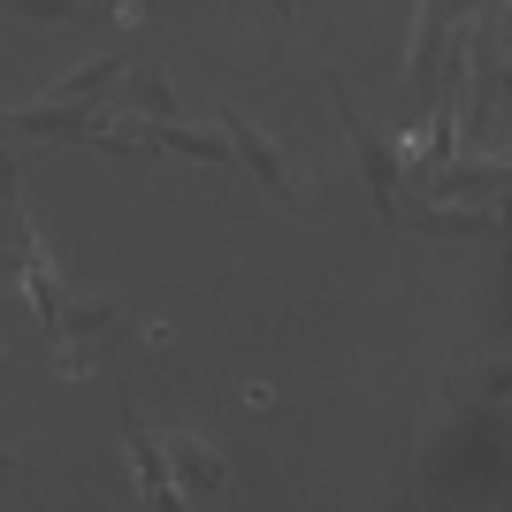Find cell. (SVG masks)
I'll list each match as a JSON object with an SVG mask.
<instances>
[{"mask_svg": "<svg viewBox=\"0 0 512 512\" xmlns=\"http://www.w3.org/2000/svg\"><path fill=\"white\" fill-rule=\"evenodd\" d=\"M176 0H107V16L115 23H146V16H169Z\"/></svg>", "mask_w": 512, "mask_h": 512, "instance_id": "obj_16", "label": "cell"}, {"mask_svg": "<svg viewBox=\"0 0 512 512\" xmlns=\"http://www.w3.org/2000/svg\"><path fill=\"white\" fill-rule=\"evenodd\" d=\"M0 146H8V107H0Z\"/></svg>", "mask_w": 512, "mask_h": 512, "instance_id": "obj_18", "label": "cell"}, {"mask_svg": "<svg viewBox=\"0 0 512 512\" xmlns=\"http://www.w3.org/2000/svg\"><path fill=\"white\" fill-rule=\"evenodd\" d=\"M0 16H31V23H100L107 0H0Z\"/></svg>", "mask_w": 512, "mask_h": 512, "instance_id": "obj_14", "label": "cell"}, {"mask_svg": "<svg viewBox=\"0 0 512 512\" xmlns=\"http://www.w3.org/2000/svg\"><path fill=\"white\" fill-rule=\"evenodd\" d=\"M115 436H123V459H130V482H138V505L169 512V505H176V482H169V459H161V436H153V428H138L130 413H123V428H115Z\"/></svg>", "mask_w": 512, "mask_h": 512, "instance_id": "obj_8", "label": "cell"}, {"mask_svg": "<svg viewBox=\"0 0 512 512\" xmlns=\"http://www.w3.org/2000/svg\"><path fill=\"white\" fill-rule=\"evenodd\" d=\"M100 123V107H69V100H23L8 107V138H39V146H77Z\"/></svg>", "mask_w": 512, "mask_h": 512, "instance_id": "obj_7", "label": "cell"}, {"mask_svg": "<svg viewBox=\"0 0 512 512\" xmlns=\"http://www.w3.org/2000/svg\"><path fill=\"white\" fill-rule=\"evenodd\" d=\"M444 398L467 406V413H497L505 406V360H497V352H459L451 375H444Z\"/></svg>", "mask_w": 512, "mask_h": 512, "instance_id": "obj_9", "label": "cell"}, {"mask_svg": "<svg viewBox=\"0 0 512 512\" xmlns=\"http://www.w3.org/2000/svg\"><path fill=\"white\" fill-rule=\"evenodd\" d=\"M161 459H169V482H176L184 505H222V497H230V459H222L207 436L169 428V436H161Z\"/></svg>", "mask_w": 512, "mask_h": 512, "instance_id": "obj_5", "label": "cell"}, {"mask_svg": "<svg viewBox=\"0 0 512 512\" xmlns=\"http://www.w3.org/2000/svg\"><path fill=\"white\" fill-rule=\"evenodd\" d=\"M123 69H130V54H92L85 69H69L62 85L46 92V100H69V107H107L115 100V85H123Z\"/></svg>", "mask_w": 512, "mask_h": 512, "instance_id": "obj_12", "label": "cell"}, {"mask_svg": "<svg viewBox=\"0 0 512 512\" xmlns=\"http://www.w3.org/2000/svg\"><path fill=\"white\" fill-rule=\"evenodd\" d=\"M329 100H337V115H344V146H352V161H360V184H367V199L390 214V222H406V184H398V146H390L383 130L360 115V100H352V85H344L337 69H329Z\"/></svg>", "mask_w": 512, "mask_h": 512, "instance_id": "obj_1", "label": "cell"}, {"mask_svg": "<svg viewBox=\"0 0 512 512\" xmlns=\"http://www.w3.org/2000/svg\"><path fill=\"white\" fill-rule=\"evenodd\" d=\"M214 130L230 138L237 169L253 176V184H260V192H268V199H276L283 214H306V192H299V184H291V153H283L276 138H268V130L253 123V115H237V107H222V115H214Z\"/></svg>", "mask_w": 512, "mask_h": 512, "instance_id": "obj_2", "label": "cell"}, {"mask_svg": "<svg viewBox=\"0 0 512 512\" xmlns=\"http://www.w3.org/2000/svg\"><path fill=\"white\" fill-rule=\"evenodd\" d=\"M0 474H23V459H16V451H0Z\"/></svg>", "mask_w": 512, "mask_h": 512, "instance_id": "obj_17", "label": "cell"}, {"mask_svg": "<svg viewBox=\"0 0 512 512\" xmlns=\"http://www.w3.org/2000/svg\"><path fill=\"white\" fill-rule=\"evenodd\" d=\"M123 321V306L115 299H92V291H62V314H54V360H62V375L69 383H85L92 375V360H100V337Z\"/></svg>", "mask_w": 512, "mask_h": 512, "instance_id": "obj_4", "label": "cell"}, {"mask_svg": "<svg viewBox=\"0 0 512 512\" xmlns=\"http://www.w3.org/2000/svg\"><path fill=\"white\" fill-rule=\"evenodd\" d=\"M505 184H512V161H505V153H451L444 169L413 192V207H497ZM406 222H413V214H406Z\"/></svg>", "mask_w": 512, "mask_h": 512, "instance_id": "obj_3", "label": "cell"}, {"mask_svg": "<svg viewBox=\"0 0 512 512\" xmlns=\"http://www.w3.org/2000/svg\"><path fill=\"white\" fill-rule=\"evenodd\" d=\"M115 115H146V123H169V115H184L176 107V85H169V69L153 62V54H130V69H123V85H115ZM100 107V115H107Z\"/></svg>", "mask_w": 512, "mask_h": 512, "instance_id": "obj_6", "label": "cell"}, {"mask_svg": "<svg viewBox=\"0 0 512 512\" xmlns=\"http://www.w3.org/2000/svg\"><path fill=\"white\" fill-rule=\"evenodd\" d=\"M31 253H39V237H31V214H23L16 161H8V146H0V276H16Z\"/></svg>", "mask_w": 512, "mask_h": 512, "instance_id": "obj_11", "label": "cell"}, {"mask_svg": "<svg viewBox=\"0 0 512 512\" xmlns=\"http://www.w3.org/2000/svg\"><path fill=\"white\" fill-rule=\"evenodd\" d=\"M413 230H444V237H505L490 207H413Z\"/></svg>", "mask_w": 512, "mask_h": 512, "instance_id": "obj_13", "label": "cell"}, {"mask_svg": "<svg viewBox=\"0 0 512 512\" xmlns=\"http://www.w3.org/2000/svg\"><path fill=\"white\" fill-rule=\"evenodd\" d=\"M146 138H153V161L169 153V161H207V169H237V153H230V138L214 123H146Z\"/></svg>", "mask_w": 512, "mask_h": 512, "instance_id": "obj_10", "label": "cell"}, {"mask_svg": "<svg viewBox=\"0 0 512 512\" xmlns=\"http://www.w3.org/2000/svg\"><path fill=\"white\" fill-rule=\"evenodd\" d=\"M222 8H245V16H268V23H299V0H222Z\"/></svg>", "mask_w": 512, "mask_h": 512, "instance_id": "obj_15", "label": "cell"}]
</instances>
